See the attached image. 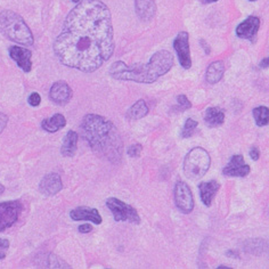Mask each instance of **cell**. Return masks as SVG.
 <instances>
[{"label":"cell","instance_id":"9","mask_svg":"<svg viewBox=\"0 0 269 269\" xmlns=\"http://www.w3.org/2000/svg\"><path fill=\"white\" fill-rule=\"evenodd\" d=\"M190 35L186 31H181L177 35L174 41V48L178 55V60L180 65L185 70L191 69L192 60H191V50H190Z\"/></svg>","mask_w":269,"mask_h":269},{"label":"cell","instance_id":"34","mask_svg":"<svg viewBox=\"0 0 269 269\" xmlns=\"http://www.w3.org/2000/svg\"><path fill=\"white\" fill-rule=\"evenodd\" d=\"M227 256H232V257H236L238 258V254L236 252H233V251H228L227 252Z\"/></svg>","mask_w":269,"mask_h":269},{"label":"cell","instance_id":"29","mask_svg":"<svg viewBox=\"0 0 269 269\" xmlns=\"http://www.w3.org/2000/svg\"><path fill=\"white\" fill-rule=\"evenodd\" d=\"M250 156H251L253 161H257L259 156H260V152H259V150L256 146H253L251 150H250Z\"/></svg>","mask_w":269,"mask_h":269},{"label":"cell","instance_id":"37","mask_svg":"<svg viewBox=\"0 0 269 269\" xmlns=\"http://www.w3.org/2000/svg\"><path fill=\"white\" fill-rule=\"evenodd\" d=\"M72 2H73V3H75V4H78V3L80 2V0H72Z\"/></svg>","mask_w":269,"mask_h":269},{"label":"cell","instance_id":"2","mask_svg":"<svg viewBox=\"0 0 269 269\" xmlns=\"http://www.w3.org/2000/svg\"><path fill=\"white\" fill-rule=\"evenodd\" d=\"M81 130L95 154L111 163L121 161L123 141L114 123L97 114L85 115Z\"/></svg>","mask_w":269,"mask_h":269},{"label":"cell","instance_id":"19","mask_svg":"<svg viewBox=\"0 0 269 269\" xmlns=\"http://www.w3.org/2000/svg\"><path fill=\"white\" fill-rule=\"evenodd\" d=\"M76 146H78V133L73 130L67 131L64 137L63 144H62V155L65 157L74 156L76 152Z\"/></svg>","mask_w":269,"mask_h":269},{"label":"cell","instance_id":"36","mask_svg":"<svg viewBox=\"0 0 269 269\" xmlns=\"http://www.w3.org/2000/svg\"><path fill=\"white\" fill-rule=\"evenodd\" d=\"M4 191H5V189H4V186H3V185H0V194H2Z\"/></svg>","mask_w":269,"mask_h":269},{"label":"cell","instance_id":"31","mask_svg":"<svg viewBox=\"0 0 269 269\" xmlns=\"http://www.w3.org/2000/svg\"><path fill=\"white\" fill-rule=\"evenodd\" d=\"M201 45H202V47H203V50L205 51V54L209 55L210 54V47H209V45L206 44V42L203 39L201 40Z\"/></svg>","mask_w":269,"mask_h":269},{"label":"cell","instance_id":"27","mask_svg":"<svg viewBox=\"0 0 269 269\" xmlns=\"http://www.w3.org/2000/svg\"><path fill=\"white\" fill-rule=\"evenodd\" d=\"M9 248V241L6 238H0V259H4Z\"/></svg>","mask_w":269,"mask_h":269},{"label":"cell","instance_id":"32","mask_svg":"<svg viewBox=\"0 0 269 269\" xmlns=\"http://www.w3.org/2000/svg\"><path fill=\"white\" fill-rule=\"evenodd\" d=\"M3 114H0V118H2ZM6 122H7V118H4L2 120V122H0V132L3 131V129L5 128V126H6Z\"/></svg>","mask_w":269,"mask_h":269},{"label":"cell","instance_id":"15","mask_svg":"<svg viewBox=\"0 0 269 269\" xmlns=\"http://www.w3.org/2000/svg\"><path fill=\"white\" fill-rule=\"evenodd\" d=\"M70 217L74 222L86 220V222H91L96 225L102 224V216L99 214L98 210L93 208H86V206H79V208L72 210L70 212Z\"/></svg>","mask_w":269,"mask_h":269},{"label":"cell","instance_id":"11","mask_svg":"<svg viewBox=\"0 0 269 269\" xmlns=\"http://www.w3.org/2000/svg\"><path fill=\"white\" fill-rule=\"evenodd\" d=\"M72 89L65 81H57L51 86L49 91V98L52 103L57 105H65L72 98Z\"/></svg>","mask_w":269,"mask_h":269},{"label":"cell","instance_id":"21","mask_svg":"<svg viewBox=\"0 0 269 269\" xmlns=\"http://www.w3.org/2000/svg\"><path fill=\"white\" fill-rule=\"evenodd\" d=\"M65 124H66V120L64 118V115L57 113L55 115H52V117L49 119H45L44 121L41 122V127L47 132H56L59 131L60 129L64 128Z\"/></svg>","mask_w":269,"mask_h":269},{"label":"cell","instance_id":"26","mask_svg":"<svg viewBox=\"0 0 269 269\" xmlns=\"http://www.w3.org/2000/svg\"><path fill=\"white\" fill-rule=\"evenodd\" d=\"M142 150H143L142 145H139V144H134V145L128 148L127 154L129 157H138L139 154L142 153Z\"/></svg>","mask_w":269,"mask_h":269},{"label":"cell","instance_id":"25","mask_svg":"<svg viewBox=\"0 0 269 269\" xmlns=\"http://www.w3.org/2000/svg\"><path fill=\"white\" fill-rule=\"evenodd\" d=\"M177 102H178V105L180 106V109L178 110L179 112H182L185 111V110H189L192 107V103L185 95H179L178 97H177Z\"/></svg>","mask_w":269,"mask_h":269},{"label":"cell","instance_id":"10","mask_svg":"<svg viewBox=\"0 0 269 269\" xmlns=\"http://www.w3.org/2000/svg\"><path fill=\"white\" fill-rule=\"evenodd\" d=\"M250 167L242 155H233L223 169V174L227 177H246L250 174Z\"/></svg>","mask_w":269,"mask_h":269},{"label":"cell","instance_id":"35","mask_svg":"<svg viewBox=\"0 0 269 269\" xmlns=\"http://www.w3.org/2000/svg\"><path fill=\"white\" fill-rule=\"evenodd\" d=\"M204 2L210 4V3H216V2H218V0H204Z\"/></svg>","mask_w":269,"mask_h":269},{"label":"cell","instance_id":"4","mask_svg":"<svg viewBox=\"0 0 269 269\" xmlns=\"http://www.w3.org/2000/svg\"><path fill=\"white\" fill-rule=\"evenodd\" d=\"M0 32L17 44L33 45V35L28 24L20 15L12 11H0Z\"/></svg>","mask_w":269,"mask_h":269},{"label":"cell","instance_id":"20","mask_svg":"<svg viewBox=\"0 0 269 269\" xmlns=\"http://www.w3.org/2000/svg\"><path fill=\"white\" fill-rule=\"evenodd\" d=\"M225 73V65L222 61L212 62L206 70L205 79L210 85H214L223 79Z\"/></svg>","mask_w":269,"mask_h":269},{"label":"cell","instance_id":"30","mask_svg":"<svg viewBox=\"0 0 269 269\" xmlns=\"http://www.w3.org/2000/svg\"><path fill=\"white\" fill-rule=\"evenodd\" d=\"M91 230H93V227H91L89 224H84L79 226V232L81 234H88L91 232Z\"/></svg>","mask_w":269,"mask_h":269},{"label":"cell","instance_id":"12","mask_svg":"<svg viewBox=\"0 0 269 269\" xmlns=\"http://www.w3.org/2000/svg\"><path fill=\"white\" fill-rule=\"evenodd\" d=\"M259 28H260V20L256 16H250L236 28V35L242 39L252 40L256 38Z\"/></svg>","mask_w":269,"mask_h":269},{"label":"cell","instance_id":"33","mask_svg":"<svg viewBox=\"0 0 269 269\" xmlns=\"http://www.w3.org/2000/svg\"><path fill=\"white\" fill-rule=\"evenodd\" d=\"M268 59L266 57V59H263L261 62H260V66L262 67V69H267L268 67Z\"/></svg>","mask_w":269,"mask_h":269},{"label":"cell","instance_id":"8","mask_svg":"<svg viewBox=\"0 0 269 269\" xmlns=\"http://www.w3.org/2000/svg\"><path fill=\"white\" fill-rule=\"evenodd\" d=\"M175 203L182 213H191L194 209V199L186 182L177 181L175 186Z\"/></svg>","mask_w":269,"mask_h":269},{"label":"cell","instance_id":"1","mask_svg":"<svg viewBox=\"0 0 269 269\" xmlns=\"http://www.w3.org/2000/svg\"><path fill=\"white\" fill-rule=\"evenodd\" d=\"M62 64L91 73L110 60L114 51L112 16L100 0H81L67 14L54 42Z\"/></svg>","mask_w":269,"mask_h":269},{"label":"cell","instance_id":"6","mask_svg":"<svg viewBox=\"0 0 269 269\" xmlns=\"http://www.w3.org/2000/svg\"><path fill=\"white\" fill-rule=\"evenodd\" d=\"M106 205L107 208L111 210L113 218L117 223L128 222L134 225H138L141 223V217H139L137 210L132 208L131 205L120 201L119 199L115 198L107 199Z\"/></svg>","mask_w":269,"mask_h":269},{"label":"cell","instance_id":"5","mask_svg":"<svg viewBox=\"0 0 269 269\" xmlns=\"http://www.w3.org/2000/svg\"><path fill=\"white\" fill-rule=\"evenodd\" d=\"M211 165V157L202 147L191 150L184 160V172L187 178L192 180L200 179L208 172Z\"/></svg>","mask_w":269,"mask_h":269},{"label":"cell","instance_id":"22","mask_svg":"<svg viewBox=\"0 0 269 269\" xmlns=\"http://www.w3.org/2000/svg\"><path fill=\"white\" fill-rule=\"evenodd\" d=\"M147 113H148V106L146 105L145 100L139 99L128 110L127 118L129 120H139L144 117H146Z\"/></svg>","mask_w":269,"mask_h":269},{"label":"cell","instance_id":"16","mask_svg":"<svg viewBox=\"0 0 269 269\" xmlns=\"http://www.w3.org/2000/svg\"><path fill=\"white\" fill-rule=\"evenodd\" d=\"M136 13L142 21H152L156 13V5L154 0H136L134 4Z\"/></svg>","mask_w":269,"mask_h":269},{"label":"cell","instance_id":"18","mask_svg":"<svg viewBox=\"0 0 269 269\" xmlns=\"http://www.w3.org/2000/svg\"><path fill=\"white\" fill-rule=\"evenodd\" d=\"M203 119L210 128L219 127L225 122V111L217 106L208 107L203 114Z\"/></svg>","mask_w":269,"mask_h":269},{"label":"cell","instance_id":"7","mask_svg":"<svg viewBox=\"0 0 269 269\" xmlns=\"http://www.w3.org/2000/svg\"><path fill=\"white\" fill-rule=\"evenodd\" d=\"M21 210L22 204L18 201L0 203V232L12 227L17 222Z\"/></svg>","mask_w":269,"mask_h":269},{"label":"cell","instance_id":"17","mask_svg":"<svg viewBox=\"0 0 269 269\" xmlns=\"http://www.w3.org/2000/svg\"><path fill=\"white\" fill-rule=\"evenodd\" d=\"M220 189V184L217 180H210L206 182H201L199 185V191H200V196L201 200L203 202L205 206H210L212 203V200L218 193Z\"/></svg>","mask_w":269,"mask_h":269},{"label":"cell","instance_id":"38","mask_svg":"<svg viewBox=\"0 0 269 269\" xmlns=\"http://www.w3.org/2000/svg\"><path fill=\"white\" fill-rule=\"evenodd\" d=\"M250 2H256V0H250Z\"/></svg>","mask_w":269,"mask_h":269},{"label":"cell","instance_id":"3","mask_svg":"<svg viewBox=\"0 0 269 269\" xmlns=\"http://www.w3.org/2000/svg\"><path fill=\"white\" fill-rule=\"evenodd\" d=\"M174 66V56L170 51H156L148 63H134L127 65L121 61L115 62L110 69L114 79L133 81L138 84H152L165 75Z\"/></svg>","mask_w":269,"mask_h":269},{"label":"cell","instance_id":"24","mask_svg":"<svg viewBox=\"0 0 269 269\" xmlns=\"http://www.w3.org/2000/svg\"><path fill=\"white\" fill-rule=\"evenodd\" d=\"M199 123L198 121H195L193 119H187L186 122L184 124V127H182V130H181V137L182 138H190L194 134L195 132V129L198 128Z\"/></svg>","mask_w":269,"mask_h":269},{"label":"cell","instance_id":"23","mask_svg":"<svg viewBox=\"0 0 269 269\" xmlns=\"http://www.w3.org/2000/svg\"><path fill=\"white\" fill-rule=\"evenodd\" d=\"M253 118L258 127H265L269 123V110L266 106H259L253 110Z\"/></svg>","mask_w":269,"mask_h":269},{"label":"cell","instance_id":"13","mask_svg":"<svg viewBox=\"0 0 269 269\" xmlns=\"http://www.w3.org/2000/svg\"><path fill=\"white\" fill-rule=\"evenodd\" d=\"M63 189V182H62L61 176L59 174H48L41 179L39 190L42 194L47 196L56 195Z\"/></svg>","mask_w":269,"mask_h":269},{"label":"cell","instance_id":"28","mask_svg":"<svg viewBox=\"0 0 269 269\" xmlns=\"http://www.w3.org/2000/svg\"><path fill=\"white\" fill-rule=\"evenodd\" d=\"M41 102V97L40 95L38 93H32L30 96H29V104L31 106H38Z\"/></svg>","mask_w":269,"mask_h":269},{"label":"cell","instance_id":"14","mask_svg":"<svg viewBox=\"0 0 269 269\" xmlns=\"http://www.w3.org/2000/svg\"><path fill=\"white\" fill-rule=\"evenodd\" d=\"M9 55L16 62L17 65L21 67L24 72H30L32 69V52L26 48L13 46L9 48Z\"/></svg>","mask_w":269,"mask_h":269}]
</instances>
